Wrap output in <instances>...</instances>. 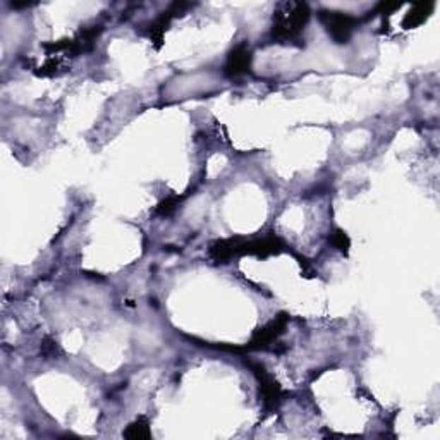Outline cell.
Masks as SVG:
<instances>
[{"mask_svg":"<svg viewBox=\"0 0 440 440\" xmlns=\"http://www.w3.org/2000/svg\"><path fill=\"white\" fill-rule=\"evenodd\" d=\"M310 19V7L305 2H286L274 13L272 37L277 42L287 43L299 40Z\"/></svg>","mask_w":440,"mask_h":440,"instance_id":"obj_1","label":"cell"},{"mask_svg":"<svg viewBox=\"0 0 440 440\" xmlns=\"http://www.w3.org/2000/svg\"><path fill=\"white\" fill-rule=\"evenodd\" d=\"M320 21L325 26L327 33L335 43H347L356 28V19L346 13H337V11H322L320 13Z\"/></svg>","mask_w":440,"mask_h":440,"instance_id":"obj_2","label":"cell"},{"mask_svg":"<svg viewBox=\"0 0 440 440\" xmlns=\"http://www.w3.org/2000/svg\"><path fill=\"white\" fill-rule=\"evenodd\" d=\"M250 368L253 370L255 377L258 380V389H260V398H262L263 404H265L267 410H274L277 406V403L281 401L282 389L274 378L270 377L265 371V368L257 363H250Z\"/></svg>","mask_w":440,"mask_h":440,"instance_id":"obj_3","label":"cell"},{"mask_svg":"<svg viewBox=\"0 0 440 440\" xmlns=\"http://www.w3.org/2000/svg\"><path fill=\"white\" fill-rule=\"evenodd\" d=\"M289 317L286 313H281L279 317H275L270 323H267L265 327L258 329L251 337L250 344H248V349H265L267 346H270L272 342L277 341L279 337L286 330Z\"/></svg>","mask_w":440,"mask_h":440,"instance_id":"obj_4","label":"cell"},{"mask_svg":"<svg viewBox=\"0 0 440 440\" xmlns=\"http://www.w3.org/2000/svg\"><path fill=\"white\" fill-rule=\"evenodd\" d=\"M284 248V243L279 238H263V239H255V241H243L239 246L238 255H255V257L267 258L270 255L281 253Z\"/></svg>","mask_w":440,"mask_h":440,"instance_id":"obj_5","label":"cell"},{"mask_svg":"<svg viewBox=\"0 0 440 440\" xmlns=\"http://www.w3.org/2000/svg\"><path fill=\"white\" fill-rule=\"evenodd\" d=\"M250 69H251V50L246 43H241V45L234 47V49L231 50L226 62V74L229 76V78H238V76L250 73Z\"/></svg>","mask_w":440,"mask_h":440,"instance_id":"obj_6","label":"cell"},{"mask_svg":"<svg viewBox=\"0 0 440 440\" xmlns=\"http://www.w3.org/2000/svg\"><path fill=\"white\" fill-rule=\"evenodd\" d=\"M243 239L241 238H231V239H222V241L214 243L210 248V255L215 262L226 263L227 260H231L234 255H238L239 246H241Z\"/></svg>","mask_w":440,"mask_h":440,"instance_id":"obj_7","label":"cell"},{"mask_svg":"<svg viewBox=\"0 0 440 440\" xmlns=\"http://www.w3.org/2000/svg\"><path fill=\"white\" fill-rule=\"evenodd\" d=\"M434 7H435L434 2L415 4V6L410 9V13L404 16V19H403L404 30H413V28H418L419 25H423V23L428 19V16L432 14Z\"/></svg>","mask_w":440,"mask_h":440,"instance_id":"obj_8","label":"cell"},{"mask_svg":"<svg viewBox=\"0 0 440 440\" xmlns=\"http://www.w3.org/2000/svg\"><path fill=\"white\" fill-rule=\"evenodd\" d=\"M124 437L129 440H148L151 437V430H150V423H148L146 418H138L134 419L133 423L127 425L126 430H124Z\"/></svg>","mask_w":440,"mask_h":440,"instance_id":"obj_9","label":"cell"},{"mask_svg":"<svg viewBox=\"0 0 440 440\" xmlns=\"http://www.w3.org/2000/svg\"><path fill=\"white\" fill-rule=\"evenodd\" d=\"M170 18H172V14L166 13L162 16V18H158L157 21H155L154 25L150 26V30H148V37L151 38V42L157 43V47L162 45L163 33H166L167 28H169V25H170Z\"/></svg>","mask_w":440,"mask_h":440,"instance_id":"obj_10","label":"cell"},{"mask_svg":"<svg viewBox=\"0 0 440 440\" xmlns=\"http://www.w3.org/2000/svg\"><path fill=\"white\" fill-rule=\"evenodd\" d=\"M329 241H330V245L334 246L335 250L341 251V253H347V251H349L351 239H349V236L344 233L342 229L332 231V234L329 236Z\"/></svg>","mask_w":440,"mask_h":440,"instance_id":"obj_11","label":"cell"},{"mask_svg":"<svg viewBox=\"0 0 440 440\" xmlns=\"http://www.w3.org/2000/svg\"><path fill=\"white\" fill-rule=\"evenodd\" d=\"M179 202H181V198H179V196H170V198L163 199V202L157 207V214L158 215H170L172 212L175 210V207L179 205Z\"/></svg>","mask_w":440,"mask_h":440,"instance_id":"obj_12","label":"cell"}]
</instances>
